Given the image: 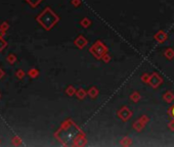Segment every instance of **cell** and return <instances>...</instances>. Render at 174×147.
Masks as SVG:
<instances>
[{"label": "cell", "instance_id": "obj_1", "mask_svg": "<svg viewBox=\"0 0 174 147\" xmlns=\"http://www.w3.org/2000/svg\"><path fill=\"white\" fill-rule=\"evenodd\" d=\"M58 21L59 18L50 10L49 7L45 8L43 12L40 14L39 16H37V22H39L42 25V27L46 29V30H49V29L52 28V26Z\"/></svg>", "mask_w": 174, "mask_h": 147}, {"label": "cell", "instance_id": "obj_2", "mask_svg": "<svg viewBox=\"0 0 174 147\" xmlns=\"http://www.w3.org/2000/svg\"><path fill=\"white\" fill-rule=\"evenodd\" d=\"M26 1H27L32 7H36L37 5H38L40 2L42 1V0H26Z\"/></svg>", "mask_w": 174, "mask_h": 147}, {"label": "cell", "instance_id": "obj_3", "mask_svg": "<svg viewBox=\"0 0 174 147\" xmlns=\"http://www.w3.org/2000/svg\"><path fill=\"white\" fill-rule=\"evenodd\" d=\"M7 61L10 63V65H13L16 61V56L13 55V54H9L7 56Z\"/></svg>", "mask_w": 174, "mask_h": 147}, {"label": "cell", "instance_id": "obj_4", "mask_svg": "<svg viewBox=\"0 0 174 147\" xmlns=\"http://www.w3.org/2000/svg\"><path fill=\"white\" fill-rule=\"evenodd\" d=\"M38 74H39V72L37 70H35V68H32V70H30L29 72H28V75L32 78H36L37 76H38Z\"/></svg>", "mask_w": 174, "mask_h": 147}, {"label": "cell", "instance_id": "obj_5", "mask_svg": "<svg viewBox=\"0 0 174 147\" xmlns=\"http://www.w3.org/2000/svg\"><path fill=\"white\" fill-rule=\"evenodd\" d=\"M12 144H13V145H16V146L21 145V144H22V140L20 139L18 136L13 137V138H12Z\"/></svg>", "mask_w": 174, "mask_h": 147}, {"label": "cell", "instance_id": "obj_6", "mask_svg": "<svg viewBox=\"0 0 174 147\" xmlns=\"http://www.w3.org/2000/svg\"><path fill=\"white\" fill-rule=\"evenodd\" d=\"M7 46V43L6 41L3 39V38H0V51H2L3 49Z\"/></svg>", "mask_w": 174, "mask_h": 147}, {"label": "cell", "instance_id": "obj_7", "mask_svg": "<svg viewBox=\"0 0 174 147\" xmlns=\"http://www.w3.org/2000/svg\"><path fill=\"white\" fill-rule=\"evenodd\" d=\"M16 77H18L19 79H23V78H24V76H25V72L22 71V70H19V71L16 73Z\"/></svg>", "mask_w": 174, "mask_h": 147}, {"label": "cell", "instance_id": "obj_8", "mask_svg": "<svg viewBox=\"0 0 174 147\" xmlns=\"http://www.w3.org/2000/svg\"><path fill=\"white\" fill-rule=\"evenodd\" d=\"M8 28H9V26H8L7 23H3V24L1 25V27H0V29H2V30H4V31H6Z\"/></svg>", "mask_w": 174, "mask_h": 147}, {"label": "cell", "instance_id": "obj_9", "mask_svg": "<svg viewBox=\"0 0 174 147\" xmlns=\"http://www.w3.org/2000/svg\"><path fill=\"white\" fill-rule=\"evenodd\" d=\"M5 35V31L2 30V29H0V38H2Z\"/></svg>", "mask_w": 174, "mask_h": 147}, {"label": "cell", "instance_id": "obj_10", "mask_svg": "<svg viewBox=\"0 0 174 147\" xmlns=\"http://www.w3.org/2000/svg\"><path fill=\"white\" fill-rule=\"evenodd\" d=\"M3 76H4V72H3V70H1V68H0V79H2Z\"/></svg>", "mask_w": 174, "mask_h": 147}, {"label": "cell", "instance_id": "obj_11", "mask_svg": "<svg viewBox=\"0 0 174 147\" xmlns=\"http://www.w3.org/2000/svg\"><path fill=\"white\" fill-rule=\"evenodd\" d=\"M172 116L174 117V107L172 108Z\"/></svg>", "mask_w": 174, "mask_h": 147}, {"label": "cell", "instance_id": "obj_12", "mask_svg": "<svg viewBox=\"0 0 174 147\" xmlns=\"http://www.w3.org/2000/svg\"><path fill=\"white\" fill-rule=\"evenodd\" d=\"M0 97H1V95H0Z\"/></svg>", "mask_w": 174, "mask_h": 147}]
</instances>
